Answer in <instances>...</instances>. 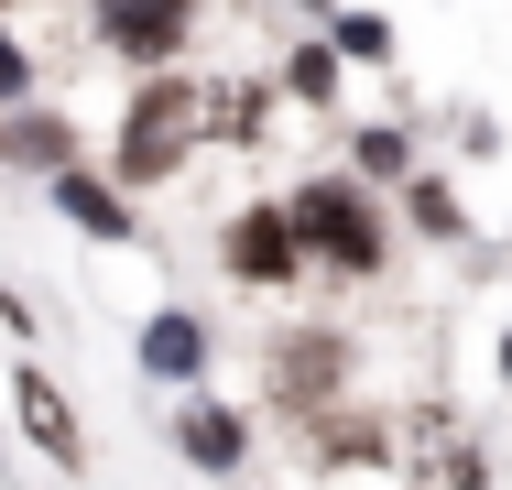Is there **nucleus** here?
<instances>
[{"instance_id": "obj_1", "label": "nucleus", "mask_w": 512, "mask_h": 490, "mask_svg": "<svg viewBox=\"0 0 512 490\" xmlns=\"http://www.w3.org/2000/svg\"><path fill=\"white\" fill-rule=\"evenodd\" d=\"M284 218H295V251H316V262H338V273H371L382 262V207L360 186H306V196H284Z\"/></svg>"}, {"instance_id": "obj_14", "label": "nucleus", "mask_w": 512, "mask_h": 490, "mask_svg": "<svg viewBox=\"0 0 512 490\" xmlns=\"http://www.w3.org/2000/svg\"><path fill=\"white\" fill-rule=\"evenodd\" d=\"M295 88L327 98V88H338V55H316V44H306V55H295Z\"/></svg>"}, {"instance_id": "obj_2", "label": "nucleus", "mask_w": 512, "mask_h": 490, "mask_svg": "<svg viewBox=\"0 0 512 490\" xmlns=\"http://www.w3.org/2000/svg\"><path fill=\"white\" fill-rule=\"evenodd\" d=\"M186 142H197V88L153 77V88L131 98V120H120V175H131V186H153V175H175V164H186Z\"/></svg>"}, {"instance_id": "obj_12", "label": "nucleus", "mask_w": 512, "mask_h": 490, "mask_svg": "<svg viewBox=\"0 0 512 490\" xmlns=\"http://www.w3.org/2000/svg\"><path fill=\"white\" fill-rule=\"evenodd\" d=\"M11 142H22V153H33V164H55V175H66V131H55V120H22V131H11Z\"/></svg>"}, {"instance_id": "obj_16", "label": "nucleus", "mask_w": 512, "mask_h": 490, "mask_svg": "<svg viewBox=\"0 0 512 490\" xmlns=\"http://www.w3.org/2000/svg\"><path fill=\"white\" fill-rule=\"evenodd\" d=\"M502 371H512V338H502Z\"/></svg>"}, {"instance_id": "obj_4", "label": "nucleus", "mask_w": 512, "mask_h": 490, "mask_svg": "<svg viewBox=\"0 0 512 490\" xmlns=\"http://www.w3.org/2000/svg\"><path fill=\"white\" fill-rule=\"evenodd\" d=\"M229 273H240V284H295V273H306L295 218H284V207H240V229H229Z\"/></svg>"}, {"instance_id": "obj_6", "label": "nucleus", "mask_w": 512, "mask_h": 490, "mask_svg": "<svg viewBox=\"0 0 512 490\" xmlns=\"http://www.w3.org/2000/svg\"><path fill=\"white\" fill-rule=\"evenodd\" d=\"M175 447H186V458H197L207 480H229V469H240V458H251V425H240V414H229V403H186V414H175Z\"/></svg>"}, {"instance_id": "obj_13", "label": "nucleus", "mask_w": 512, "mask_h": 490, "mask_svg": "<svg viewBox=\"0 0 512 490\" xmlns=\"http://www.w3.org/2000/svg\"><path fill=\"white\" fill-rule=\"evenodd\" d=\"M360 164L371 175H404V131H360Z\"/></svg>"}, {"instance_id": "obj_3", "label": "nucleus", "mask_w": 512, "mask_h": 490, "mask_svg": "<svg viewBox=\"0 0 512 490\" xmlns=\"http://www.w3.org/2000/svg\"><path fill=\"white\" fill-rule=\"evenodd\" d=\"M186 33H197V0H99V44L131 66H164Z\"/></svg>"}, {"instance_id": "obj_9", "label": "nucleus", "mask_w": 512, "mask_h": 490, "mask_svg": "<svg viewBox=\"0 0 512 490\" xmlns=\"http://www.w3.org/2000/svg\"><path fill=\"white\" fill-rule=\"evenodd\" d=\"M55 207H66L77 229H99V240H131V207H120L99 175H55Z\"/></svg>"}, {"instance_id": "obj_11", "label": "nucleus", "mask_w": 512, "mask_h": 490, "mask_svg": "<svg viewBox=\"0 0 512 490\" xmlns=\"http://www.w3.org/2000/svg\"><path fill=\"white\" fill-rule=\"evenodd\" d=\"M382 44H393V22H371V11H349V22H338V55H382Z\"/></svg>"}, {"instance_id": "obj_5", "label": "nucleus", "mask_w": 512, "mask_h": 490, "mask_svg": "<svg viewBox=\"0 0 512 490\" xmlns=\"http://www.w3.org/2000/svg\"><path fill=\"white\" fill-rule=\"evenodd\" d=\"M11 403H22V436H33V447L77 480V469H88V425H77V403L44 382V371H22V382H11Z\"/></svg>"}, {"instance_id": "obj_8", "label": "nucleus", "mask_w": 512, "mask_h": 490, "mask_svg": "<svg viewBox=\"0 0 512 490\" xmlns=\"http://www.w3.org/2000/svg\"><path fill=\"white\" fill-rule=\"evenodd\" d=\"M142 371H153V382H197L207 371V327L197 316H153V327H142Z\"/></svg>"}, {"instance_id": "obj_10", "label": "nucleus", "mask_w": 512, "mask_h": 490, "mask_svg": "<svg viewBox=\"0 0 512 490\" xmlns=\"http://www.w3.org/2000/svg\"><path fill=\"white\" fill-rule=\"evenodd\" d=\"M404 207H414V229H436V240H447V229H458V196H447V186H414Z\"/></svg>"}, {"instance_id": "obj_7", "label": "nucleus", "mask_w": 512, "mask_h": 490, "mask_svg": "<svg viewBox=\"0 0 512 490\" xmlns=\"http://www.w3.org/2000/svg\"><path fill=\"white\" fill-rule=\"evenodd\" d=\"M273 392H284L295 414L327 403V392H338V338H284V349H273Z\"/></svg>"}, {"instance_id": "obj_15", "label": "nucleus", "mask_w": 512, "mask_h": 490, "mask_svg": "<svg viewBox=\"0 0 512 490\" xmlns=\"http://www.w3.org/2000/svg\"><path fill=\"white\" fill-rule=\"evenodd\" d=\"M22 88H33V55H22L11 33H0V98H22Z\"/></svg>"}]
</instances>
